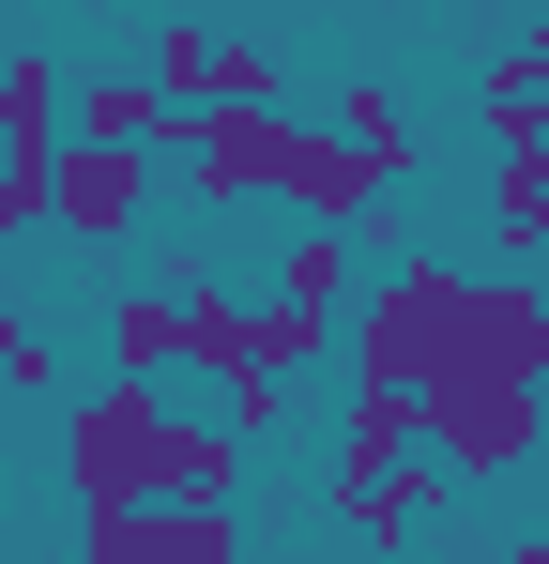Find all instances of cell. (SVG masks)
Instances as JSON below:
<instances>
[{
  "label": "cell",
  "instance_id": "cell-1",
  "mask_svg": "<svg viewBox=\"0 0 549 564\" xmlns=\"http://www.w3.org/2000/svg\"><path fill=\"white\" fill-rule=\"evenodd\" d=\"M336 351H352V381H397V397H428V381H549V290L519 275V260H504V275L397 260L381 290H352Z\"/></svg>",
  "mask_w": 549,
  "mask_h": 564
},
{
  "label": "cell",
  "instance_id": "cell-2",
  "mask_svg": "<svg viewBox=\"0 0 549 564\" xmlns=\"http://www.w3.org/2000/svg\"><path fill=\"white\" fill-rule=\"evenodd\" d=\"M412 458L443 488H504L519 458H549V381H428L412 397Z\"/></svg>",
  "mask_w": 549,
  "mask_h": 564
},
{
  "label": "cell",
  "instance_id": "cell-3",
  "mask_svg": "<svg viewBox=\"0 0 549 564\" xmlns=\"http://www.w3.org/2000/svg\"><path fill=\"white\" fill-rule=\"evenodd\" d=\"M153 473H169V397L107 367L77 412H62V488H77V503H153Z\"/></svg>",
  "mask_w": 549,
  "mask_h": 564
},
{
  "label": "cell",
  "instance_id": "cell-4",
  "mask_svg": "<svg viewBox=\"0 0 549 564\" xmlns=\"http://www.w3.org/2000/svg\"><path fill=\"white\" fill-rule=\"evenodd\" d=\"M138 77H153L169 107H274V93H290V62H274V46H245V31H214V15H153Z\"/></svg>",
  "mask_w": 549,
  "mask_h": 564
},
{
  "label": "cell",
  "instance_id": "cell-5",
  "mask_svg": "<svg viewBox=\"0 0 549 564\" xmlns=\"http://www.w3.org/2000/svg\"><path fill=\"white\" fill-rule=\"evenodd\" d=\"M138 214H153V153L138 138H62L46 153V229L62 245H122Z\"/></svg>",
  "mask_w": 549,
  "mask_h": 564
},
{
  "label": "cell",
  "instance_id": "cell-6",
  "mask_svg": "<svg viewBox=\"0 0 549 564\" xmlns=\"http://www.w3.org/2000/svg\"><path fill=\"white\" fill-rule=\"evenodd\" d=\"M381 169H366L352 138H336V122H305V107H274V214H321V229H366V214H381Z\"/></svg>",
  "mask_w": 549,
  "mask_h": 564
},
{
  "label": "cell",
  "instance_id": "cell-7",
  "mask_svg": "<svg viewBox=\"0 0 549 564\" xmlns=\"http://www.w3.org/2000/svg\"><path fill=\"white\" fill-rule=\"evenodd\" d=\"M169 153H183L198 214H245V198H274V107H183Z\"/></svg>",
  "mask_w": 549,
  "mask_h": 564
},
{
  "label": "cell",
  "instance_id": "cell-8",
  "mask_svg": "<svg viewBox=\"0 0 549 564\" xmlns=\"http://www.w3.org/2000/svg\"><path fill=\"white\" fill-rule=\"evenodd\" d=\"M428 503H443L428 458H336V473H321V519H336V534H381V550H412Z\"/></svg>",
  "mask_w": 549,
  "mask_h": 564
},
{
  "label": "cell",
  "instance_id": "cell-9",
  "mask_svg": "<svg viewBox=\"0 0 549 564\" xmlns=\"http://www.w3.org/2000/svg\"><path fill=\"white\" fill-rule=\"evenodd\" d=\"M352 275H366V229H321V214H290V245H274V305H305V321H352Z\"/></svg>",
  "mask_w": 549,
  "mask_h": 564
},
{
  "label": "cell",
  "instance_id": "cell-10",
  "mask_svg": "<svg viewBox=\"0 0 549 564\" xmlns=\"http://www.w3.org/2000/svg\"><path fill=\"white\" fill-rule=\"evenodd\" d=\"M62 93H77L62 46H15V62H0V169H46V153H62Z\"/></svg>",
  "mask_w": 549,
  "mask_h": 564
},
{
  "label": "cell",
  "instance_id": "cell-11",
  "mask_svg": "<svg viewBox=\"0 0 549 564\" xmlns=\"http://www.w3.org/2000/svg\"><path fill=\"white\" fill-rule=\"evenodd\" d=\"M245 488V427L229 412H169V473H153V503H229Z\"/></svg>",
  "mask_w": 549,
  "mask_h": 564
},
{
  "label": "cell",
  "instance_id": "cell-12",
  "mask_svg": "<svg viewBox=\"0 0 549 564\" xmlns=\"http://www.w3.org/2000/svg\"><path fill=\"white\" fill-rule=\"evenodd\" d=\"M169 122H183V107L153 93L138 62H122V77H92V93H62V138H138V153H169Z\"/></svg>",
  "mask_w": 549,
  "mask_h": 564
},
{
  "label": "cell",
  "instance_id": "cell-13",
  "mask_svg": "<svg viewBox=\"0 0 549 564\" xmlns=\"http://www.w3.org/2000/svg\"><path fill=\"white\" fill-rule=\"evenodd\" d=\"M321 122H336V138H352L366 169H381V184H412V169H428V138H412V107L381 93V77H352V93L321 107Z\"/></svg>",
  "mask_w": 549,
  "mask_h": 564
},
{
  "label": "cell",
  "instance_id": "cell-14",
  "mask_svg": "<svg viewBox=\"0 0 549 564\" xmlns=\"http://www.w3.org/2000/svg\"><path fill=\"white\" fill-rule=\"evenodd\" d=\"M488 229H504V260L549 245V138H504L488 153Z\"/></svg>",
  "mask_w": 549,
  "mask_h": 564
},
{
  "label": "cell",
  "instance_id": "cell-15",
  "mask_svg": "<svg viewBox=\"0 0 549 564\" xmlns=\"http://www.w3.org/2000/svg\"><path fill=\"white\" fill-rule=\"evenodd\" d=\"M107 367L122 381H169L183 367V290H122V305H107Z\"/></svg>",
  "mask_w": 549,
  "mask_h": 564
},
{
  "label": "cell",
  "instance_id": "cell-16",
  "mask_svg": "<svg viewBox=\"0 0 549 564\" xmlns=\"http://www.w3.org/2000/svg\"><path fill=\"white\" fill-rule=\"evenodd\" d=\"M77 564H183L169 503H77Z\"/></svg>",
  "mask_w": 549,
  "mask_h": 564
},
{
  "label": "cell",
  "instance_id": "cell-17",
  "mask_svg": "<svg viewBox=\"0 0 549 564\" xmlns=\"http://www.w3.org/2000/svg\"><path fill=\"white\" fill-rule=\"evenodd\" d=\"M473 122H488V153H504V138H549V62H519V46H504V62L473 77Z\"/></svg>",
  "mask_w": 549,
  "mask_h": 564
},
{
  "label": "cell",
  "instance_id": "cell-18",
  "mask_svg": "<svg viewBox=\"0 0 549 564\" xmlns=\"http://www.w3.org/2000/svg\"><path fill=\"white\" fill-rule=\"evenodd\" d=\"M0 381H15V397H46V381H62V351H46V321H31L15 290H0Z\"/></svg>",
  "mask_w": 549,
  "mask_h": 564
},
{
  "label": "cell",
  "instance_id": "cell-19",
  "mask_svg": "<svg viewBox=\"0 0 549 564\" xmlns=\"http://www.w3.org/2000/svg\"><path fill=\"white\" fill-rule=\"evenodd\" d=\"M169 534H183V564H260V550H245V519H229V503H169Z\"/></svg>",
  "mask_w": 549,
  "mask_h": 564
},
{
  "label": "cell",
  "instance_id": "cell-20",
  "mask_svg": "<svg viewBox=\"0 0 549 564\" xmlns=\"http://www.w3.org/2000/svg\"><path fill=\"white\" fill-rule=\"evenodd\" d=\"M15 229H46V169H0V245Z\"/></svg>",
  "mask_w": 549,
  "mask_h": 564
},
{
  "label": "cell",
  "instance_id": "cell-21",
  "mask_svg": "<svg viewBox=\"0 0 549 564\" xmlns=\"http://www.w3.org/2000/svg\"><path fill=\"white\" fill-rule=\"evenodd\" d=\"M504 564H549V534H504Z\"/></svg>",
  "mask_w": 549,
  "mask_h": 564
},
{
  "label": "cell",
  "instance_id": "cell-22",
  "mask_svg": "<svg viewBox=\"0 0 549 564\" xmlns=\"http://www.w3.org/2000/svg\"><path fill=\"white\" fill-rule=\"evenodd\" d=\"M519 62H549V15H535V31H519Z\"/></svg>",
  "mask_w": 549,
  "mask_h": 564
},
{
  "label": "cell",
  "instance_id": "cell-23",
  "mask_svg": "<svg viewBox=\"0 0 549 564\" xmlns=\"http://www.w3.org/2000/svg\"><path fill=\"white\" fill-rule=\"evenodd\" d=\"M0 534H15V503H0Z\"/></svg>",
  "mask_w": 549,
  "mask_h": 564
},
{
  "label": "cell",
  "instance_id": "cell-24",
  "mask_svg": "<svg viewBox=\"0 0 549 564\" xmlns=\"http://www.w3.org/2000/svg\"><path fill=\"white\" fill-rule=\"evenodd\" d=\"M381 15H397V0H381Z\"/></svg>",
  "mask_w": 549,
  "mask_h": 564
}]
</instances>
